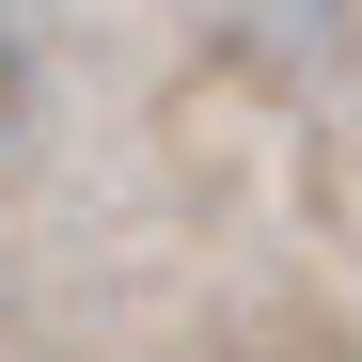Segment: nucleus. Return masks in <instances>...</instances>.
<instances>
[{
	"mask_svg": "<svg viewBox=\"0 0 362 362\" xmlns=\"http://www.w3.org/2000/svg\"><path fill=\"white\" fill-rule=\"evenodd\" d=\"M32 110V0H0V127Z\"/></svg>",
	"mask_w": 362,
	"mask_h": 362,
	"instance_id": "f257e3e1",
	"label": "nucleus"
}]
</instances>
